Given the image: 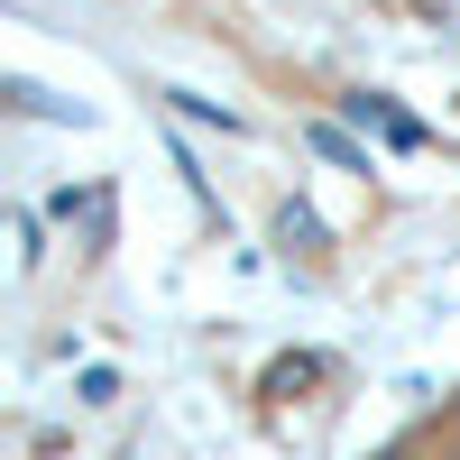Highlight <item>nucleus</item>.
Returning a JSON list of instances; mask_svg holds the SVG:
<instances>
[]
</instances>
